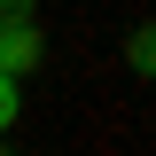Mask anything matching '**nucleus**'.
<instances>
[{"label": "nucleus", "mask_w": 156, "mask_h": 156, "mask_svg": "<svg viewBox=\"0 0 156 156\" xmlns=\"http://www.w3.org/2000/svg\"><path fill=\"white\" fill-rule=\"evenodd\" d=\"M23 16H39V0H0V23H23Z\"/></svg>", "instance_id": "nucleus-4"}, {"label": "nucleus", "mask_w": 156, "mask_h": 156, "mask_svg": "<svg viewBox=\"0 0 156 156\" xmlns=\"http://www.w3.org/2000/svg\"><path fill=\"white\" fill-rule=\"evenodd\" d=\"M16 109H23V94H16V78H0V133L16 125Z\"/></svg>", "instance_id": "nucleus-3"}, {"label": "nucleus", "mask_w": 156, "mask_h": 156, "mask_svg": "<svg viewBox=\"0 0 156 156\" xmlns=\"http://www.w3.org/2000/svg\"><path fill=\"white\" fill-rule=\"evenodd\" d=\"M125 62H133V78H148V70H156V39L133 31V39H125Z\"/></svg>", "instance_id": "nucleus-2"}, {"label": "nucleus", "mask_w": 156, "mask_h": 156, "mask_svg": "<svg viewBox=\"0 0 156 156\" xmlns=\"http://www.w3.org/2000/svg\"><path fill=\"white\" fill-rule=\"evenodd\" d=\"M39 62H47V39H39V23H0V78H31Z\"/></svg>", "instance_id": "nucleus-1"}, {"label": "nucleus", "mask_w": 156, "mask_h": 156, "mask_svg": "<svg viewBox=\"0 0 156 156\" xmlns=\"http://www.w3.org/2000/svg\"><path fill=\"white\" fill-rule=\"evenodd\" d=\"M0 156H8V148H0Z\"/></svg>", "instance_id": "nucleus-5"}]
</instances>
